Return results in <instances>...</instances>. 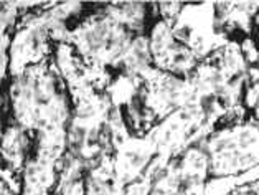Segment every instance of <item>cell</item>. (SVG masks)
Here are the masks:
<instances>
[{"label": "cell", "mask_w": 259, "mask_h": 195, "mask_svg": "<svg viewBox=\"0 0 259 195\" xmlns=\"http://www.w3.org/2000/svg\"><path fill=\"white\" fill-rule=\"evenodd\" d=\"M60 161L31 152L22 174V190L18 195H52L58 182Z\"/></svg>", "instance_id": "7"}, {"label": "cell", "mask_w": 259, "mask_h": 195, "mask_svg": "<svg viewBox=\"0 0 259 195\" xmlns=\"http://www.w3.org/2000/svg\"><path fill=\"white\" fill-rule=\"evenodd\" d=\"M30 142V134L17 123L5 129L2 142V157L4 171L9 169V177L15 175L17 179H22L25 164H27L28 157L31 155Z\"/></svg>", "instance_id": "8"}, {"label": "cell", "mask_w": 259, "mask_h": 195, "mask_svg": "<svg viewBox=\"0 0 259 195\" xmlns=\"http://www.w3.org/2000/svg\"><path fill=\"white\" fill-rule=\"evenodd\" d=\"M198 144L210 159L211 179L239 177L259 169V119L223 126Z\"/></svg>", "instance_id": "3"}, {"label": "cell", "mask_w": 259, "mask_h": 195, "mask_svg": "<svg viewBox=\"0 0 259 195\" xmlns=\"http://www.w3.org/2000/svg\"><path fill=\"white\" fill-rule=\"evenodd\" d=\"M210 159L201 144L175 155L155 175L149 195H206Z\"/></svg>", "instance_id": "4"}, {"label": "cell", "mask_w": 259, "mask_h": 195, "mask_svg": "<svg viewBox=\"0 0 259 195\" xmlns=\"http://www.w3.org/2000/svg\"><path fill=\"white\" fill-rule=\"evenodd\" d=\"M226 195H259V177L256 180H251L246 185H239L236 188H233Z\"/></svg>", "instance_id": "9"}, {"label": "cell", "mask_w": 259, "mask_h": 195, "mask_svg": "<svg viewBox=\"0 0 259 195\" xmlns=\"http://www.w3.org/2000/svg\"><path fill=\"white\" fill-rule=\"evenodd\" d=\"M147 40L152 65L163 73L188 78L201 61L185 43L177 38L172 27L160 20V17L150 25Z\"/></svg>", "instance_id": "6"}, {"label": "cell", "mask_w": 259, "mask_h": 195, "mask_svg": "<svg viewBox=\"0 0 259 195\" xmlns=\"http://www.w3.org/2000/svg\"><path fill=\"white\" fill-rule=\"evenodd\" d=\"M2 195H14V190L10 187H7L5 182H2Z\"/></svg>", "instance_id": "10"}, {"label": "cell", "mask_w": 259, "mask_h": 195, "mask_svg": "<svg viewBox=\"0 0 259 195\" xmlns=\"http://www.w3.org/2000/svg\"><path fill=\"white\" fill-rule=\"evenodd\" d=\"M65 80L48 60L28 66L10 85V103L15 123L31 136L33 152L60 161L68 152V134L73 111L65 93Z\"/></svg>", "instance_id": "1"}, {"label": "cell", "mask_w": 259, "mask_h": 195, "mask_svg": "<svg viewBox=\"0 0 259 195\" xmlns=\"http://www.w3.org/2000/svg\"><path fill=\"white\" fill-rule=\"evenodd\" d=\"M174 35L192 50L200 60H205L230 40L217 25L214 4H185L172 27Z\"/></svg>", "instance_id": "5"}, {"label": "cell", "mask_w": 259, "mask_h": 195, "mask_svg": "<svg viewBox=\"0 0 259 195\" xmlns=\"http://www.w3.org/2000/svg\"><path fill=\"white\" fill-rule=\"evenodd\" d=\"M137 36L104 10L103 14H96L74 25L66 35L65 43L76 50L88 66L107 71V68L122 66L125 55Z\"/></svg>", "instance_id": "2"}]
</instances>
